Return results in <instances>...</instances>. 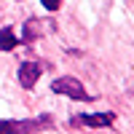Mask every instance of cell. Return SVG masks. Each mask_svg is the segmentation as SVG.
Instances as JSON below:
<instances>
[{"instance_id": "cell-2", "label": "cell", "mask_w": 134, "mask_h": 134, "mask_svg": "<svg viewBox=\"0 0 134 134\" xmlns=\"http://www.w3.org/2000/svg\"><path fill=\"white\" fill-rule=\"evenodd\" d=\"M38 75H40V67H38L35 62H24V64L19 67V83L24 86V88H32V86H35Z\"/></svg>"}, {"instance_id": "cell-6", "label": "cell", "mask_w": 134, "mask_h": 134, "mask_svg": "<svg viewBox=\"0 0 134 134\" xmlns=\"http://www.w3.org/2000/svg\"><path fill=\"white\" fill-rule=\"evenodd\" d=\"M0 134H19L16 121H0Z\"/></svg>"}, {"instance_id": "cell-1", "label": "cell", "mask_w": 134, "mask_h": 134, "mask_svg": "<svg viewBox=\"0 0 134 134\" xmlns=\"http://www.w3.org/2000/svg\"><path fill=\"white\" fill-rule=\"evenodd\" d=\"M51 91L54 94H64L70 99H91V94H86V88L81 86V81L75 78H57L51 83Z\"/></svg>"}, {"instance_id": "cell-5", "label": "cell", "mask_w": 134, "mask_h": 134, "mask_svg": "<svg viewBox=\"0 0 134 134\" xmlns=\"http://www.w3.org/2000/svg\"><path fill=\"white\" fill-rule=\"evenodd\" d=\"M40 32H43V30H40V21H38V19H30L27 24H24V35H21V40H24V43H32Z\"/></svg>"}, {"instance_id": "cell-7", "label": "cell", "mask_w": 134, "mask_h": 134, "mask_svg": "<svg viewBox=\"0 0 134 134\" xmlns=\"http://www.w3.org/2000/svg\"><path fill=\"white\" fill-rule=\"evenodd\" d=\"M40 3L46 5L48 11H57V8H59V3H62V0H40Z\"/></svg>"}, {"instance_id": "cell-4", "label": "cell", "mask_w": 134, "mask_h": 134, "mask_svg": "<svg viewBox=\"0 0 134 134\" xmlns=\"http://www.w3.org/2000/svg\"><path fill=\"white\" fill-rule=\"evenodd\" d=\"M16 46H19V38L8 27H3V30H0V51H11V48H16Z\"/></svg>"}, {"instance_id": "cell-3", "label": "cell", "mask_w": 134, "mask_h": 134, "mask_svg": "<svg viewBox=\"0 0 134 134\" xmlns=\"http://www.w3.org/2000/svg\"><path fill=\"white\" fill-rule=\"evenodd\" d=\"M113 113H94V115H78L75 118V124H83V126H94V129H99V126H110L113 124Z\"/></svg>"}]
</instances>
